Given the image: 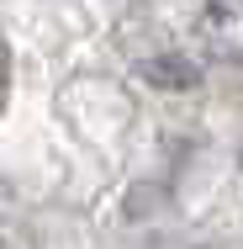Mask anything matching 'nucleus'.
I'll return each instance as SVG.
<instances>
[{"label": "nucleus", "mask_w": 243, "mask_h": 249, "mask_svg": "<svg viewBox=\"0 0 243 249\" xmlns=\"http://www.w3.org/2000/svg\"><path fill=\"white\" fill-rule=\"evenodd\" d=\"M195 43L217 64H243V0H206L195 21Z\"/></svg>", "instance_id": "f257e3e1"}]
</instances>
